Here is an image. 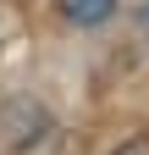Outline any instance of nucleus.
<instances>
[{"instance_id": "f257e3e1", "label": "nucleus", "mask_w": 149, "mask_h": 155, "mask_svg": "<svg viewBox=\"0 0 149 155\" xmlns=\"http://www.w3.org/2000/svg\"><path fill=\"white\" fill-rule=\"evenodd\" d=\"M61 11H66V22L94 28V22H105V17L116 11V0H61Z\"/></svg>"}, {"instance_id": "f03ea898", "label": "nucleus", "mask_w": 149, "mask_h": 155, "mask_svg": "<svg viewBox=\"0 0 149 155\" xmlns=\"http://www.w3.org/2000/svg\"><path fill=\"white\" fill-rule=\"evenodd\" d=\"M116 155H149V139H127V144H122Z\"/></svg>"}, {"instance_id": "7ed1b4c3", "label": "nucleus", "mask_w": 149, "mask_h": 155, "mask_svg": "<svg viewBox=\"0 0 149 155\" xmlns=\"http://www.w3.org/2000/svg\"><path fill=\"white\" fill-rule=\"evenodd\" d=\"M144 33H149V11H144Z\"/></svg>"}]
</instances>
